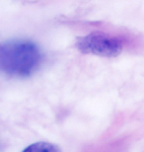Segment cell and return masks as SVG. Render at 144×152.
I'll use <instances>...</instances> for the list:
<instances>
[{"label":"cell","mask_w":144,"mask_h":152,"mask_svg":"<svg viewBox=\"0 0 144 152\" xmlns=\"http://www.w3.org/2000/svg\"><path fill=\"white\" fill-rule=\"evenodd\" d=\"M41 61V50L32 42L9 41L0 48V66L9 76H30L39 67Z\"/></svg>","instance_id":"cell-1"},{"label":"cell","mask_w":144,"mask_h":152,"mask_svg":"<svg viewBox=\"0 0 144 152\" xmlns=\"http://www.w3.org/2000/svg\"><path fill=\"white\" fill-rule=\"evenodd\" d=\"M76 47L81 53L98 56L115 57L121 53L124 45L118 38L104 33H91L77 39Z\"/></svg>","instance_id":"cell-2"},{"label":"cell","mask_w":144,"mask_h":152,"mask_svg":"<svg viewBox=\"0 0 144 152\" xmlns=\"http://www.w3.org/2000/svg\"><path fill=\"white\" fill-rule=\"evenodd\" d=\"M23 152H61L60 148L50 142H36L23 150Z\"/></svg>","instance_id":"cell-3"}]
</instances>
